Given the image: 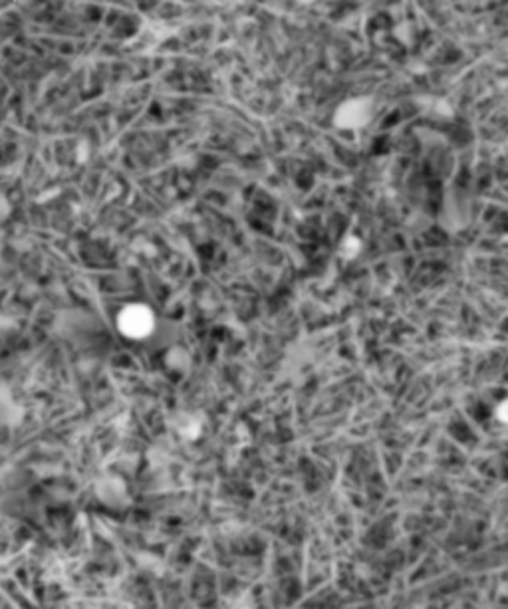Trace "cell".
Segmentation results:
<instances>
[{
  "label": "cell",
  "mask_w": 508,
  "mask_h": 609,
  "mask_svg": "<svg viewBox=\"0 0 508 609\" xmlns=\"http://www.w3.org/2000/svg\"><path fill=\"white\" fill-rule=\"evenodd\" d=\"M117 326H119V332L127 338L141 339L147 338L153 332L155 320H153V314H151V310L147 306L133 304L127 306L124 312L119 314Z\"/></svg>",
  "instance_id": "cell-1"
},
{
  "label": "cell",
  "mask_w": 508,
  "mask_h": 609,
  "mask_svg": "<svg viewBox=\"0 0 508 609\" xmlns=\"http://www.w3.org/2000/svg\"><path fill=\"white\" fill-rule=\"evenodd\" d=\"M336 122L341 127H358L363 122H367V102L365 100H356V102L346 103L339 110Z\"/></svg>",
  "instance_id": "cell-2"
},
{
  "label": "cell",
  "mask_w": 508,
  "mask_h": 609,
  "mask_svg": "<svg viewBox=\"0 0 508 609\" xmlns=\"http://www.w3.org/2000/svg\"><path fill=\"white\" fill-rule=\"evenodd\" d=\"M498 419H500V421H507V403H502L500 409H498Z\"/></svg>",
  "instance_id": "cell-3"
}]
</instances>
